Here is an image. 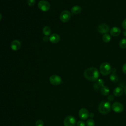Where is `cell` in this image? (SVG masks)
I'll return each instance as SVG.
<instances>
[{"instance_id": "44dd1931", "label": "cell", "mask_w": 126, "mask_h": 126, "mask_svg": "<svg viewBox=\"0 0 126 126\" xmlns=\"http://www.w3.org/2000/svg\"><path fill=\"white\" fill-rule=\"evenodd\" d=\"M86 125L87 126H94L95 122L92 119H89L86 122Z\"/></svg>"}, {"instance_id": "7a4b0ae2", "label": "cell", "mask_w": 126, "mask_h": 126, "mask_svg": "<svg viewBox=\"0 0 126 126\" xmlns=\"http://www.w3.org/2000/svg\"><path fill=\"white\" fill-rule=\"evenodd\" d=\"M111 110V104L109 101H102L99 104L98 110L102 114L106 115L109 113Z\"/></svg>"}, {"instance_id": "ac0fdd59", "label": "cell", "mask_w": 126, "mask_h": 126, "mask_svg": "<svg viewBox=\"0 0 126 126\" xmlns=\"http://www.w3.org/2000/svg\"><path fill=\"white\" fill-rule=\"evenodd\" d=\"M109 78H110V80L112 82H114V83L117 82L119 80V78H118V76H117V75L114 73H112V74H110V75L109 76Z\"/></svg>"}, {"instance_id": "7c38bea8", "label": "cell", "mask_w": 126, "mask_h": 126, "mask_svg": "<svg viewBox=\"0 0 126 126\" xmlns=\"http://www.w3.org/2000/svg\"><path fill=\"white\" fill-rule=\"evenodd\" d=\"M110 34L113 36H117L121 33V29L117 27H114L110 30Z\"/></svg>"}, {"instance_id": "30bf717a", "label": "cell", "mask_w": 126, "mask_h": 126, "mask_svg": "<svg viewBox=\"0 0 126 126\" xmlns=\"http://www.w3.org/2000/svg\"><path fill=\"white\" fill-rule=\"evenodd\" d=\"M79 117L82 120H86L89 117V113L88 110L85 108L80 109L78 113Z\"/></svg>"}, {"instance_id": "3957f363", "label": "cell", "mask_w": 126, "mask_h": 126, "mask_svg": "<svg viewBox=\"0 0 126 126\" xmlns=\"http://www.w3.org/2000/svg\"><path fill=\"white\" fill-rule=\"evenodd\" d=\"M111 66L110 64L104 62L101 64L99 67V71L101 74L106 76L109 75L111 72Z\"/></svg>"}, {"instance_id": "8992f818", "label": "cell", "mask_w": 126, "mask_h": 126, "mask_svg": "<svg viewBox=\"0 0 126 126\" xmlns=\"http://www.w3.org/2000/svg\"><path fill=\"white\" fill-rule=\"evenodd\" d=\"M76 123V120L72 116H67L63 121L64 126H74Z\"/></svg>"}, {"instance_id": "484cf974", "label": "cell", "mask_w": 126, "mask_h": 126, "mask_svg": "<svg viewBox=\"0 0 126 126\" xmlns=\"http://www.w3.org/2000/svg\"><path fill=\"white\" fill-rule=\"evenodd\" d=\"M77 126H85V123L82 121H79L77 123Z\"/></svg>"}, {"instance_id": "277c9868", "label": "cell", "mask_w": 126, "mask_h": 126, "mask_svg": "<svg viewBox=\"0 0 126 126\" xmlns=\"http://www.w3.org/2000/svg\"><path fill=\"white\" fill-rule=\"evenodd\" d=\"M71 17V13L68 10H64L62 11L60 15V20L63 22H68Z\"/></svg>"}, {"instance_id": "2e32d148", "label": "cell", "mask_w": 126, "mask_h": 126, "mask_svg": "<svg viewBox=\"0 0 126 126\" xmlns=\"http://www.w3.org/2000/svg\"><path fill=\"white\" fill-rule=\"evenodd\" d=\"M100 92L101 94L103 95H107L109 93V90L108 89V88L106 86H103L102 87H101L100 89Z\"/></svg>"}, {"instance_id": "83f0119b", "label": "cell", "mask_w": 126, "mask_h": 126, "mask_svg": "<svg viewBox=\"0 0 126 126\" xmlns=\"http://www.w3.org/2000/svg\"><path fill=\"white\" fill-rule=\"evenodd\" d=\"M122 71L125 74H126V63L123 64L122 66Z\"/></svg>"}, {"instance_id": "6da1fadb", "label": "cell", "mask_w": 126, "mask_h": 126, "mask_svg": "<svg viewBox=\"0 0 126 126\" xmlns=\"http://www.w3.org/2000/svg\"><path fill=\"white\" fill-rule=\"evenodd\" d=\"M99 73L96 67H91L87 68L84 72V76L87 80L94 82L98 80Z\"/></svg>"}, {"instance_id": "8fae6325", "label": "cell", "mask_w": 126, "mask_h": 126, "mask_svg": "<svg viewBox=\"0 0 126 126\" xmlns=\"http://www.w3.org/2000/svg\"><path fill=\"white\" fill-rule=\"evenodd\" d=\"M21 42H20L19 40L15 39L14 40L12 41V42L11 43V48L13 51H18V50L20 49V48H21Z\"/></svg>"}, {"instance_id": "f546056e", "label": "cell", "mask_w": 126, "mask_h": 126, "mask_svg": "<svg viewBox=\"0 0 126 126\" xmlns=\"http://www.w3.org/2000/svg\"><path fill=\"white\" fill-rule=\"evenodd\" d=\"M49 40V38H48L46 36L43 37V41L44 42H48Z\"/></svg>"}, {"instance_id": "f1b7e54d", "label": "cell", "mask_w": 126, "mask_h": 126, "mask_svg": "<svg viewBox=\"0 0 126 126\" xmlns=\"http://www.w3.org/2000/svg\"><path fill=\"white\" fill-rule=\"evenodd\" d=\"M94 89L96 90H97L99 88V86L98 85V84L97 83H95L94 85Z\"/></svg>"}, {"instance_id": "ffe728a7", "label": "cell", "mask_w": 126, "mask_h": 126, "mask_svg": "<svg viewBox=\"0 0 126 126\" xmlns=\"http://www.w3.org/2000/svg\"><path fill=\"white\" fill-rule=\"evenodd\" d=\"M119 46L122 49L126 48V38L122 39L119 42Z\"/></svg>"}, {"instance_id": "4dcf8cb0", "label": "cell", "mask_w": 126, "mask_h": 126, "mask_svg": "<svg viewBox=\"0 0 126 126\" xmlns=\"http://www.w3.org/2000/svg\"><path fill=\"white\" fill-rule=\"evenodd\" d=\"M123 35H124V36L126 37V30H125L123 31Z\"/></svg>"}, {"instance_id": "9c48e42d", "label": "cell", "mask_w": 126, "mask_h": 126, "mask_svg": "<svg viewBox=\"0 0 126 126\" xmlns=\"http://www.w3.org/2000/svg\"><path fill=\"white\" fill-rule=\"evenodd\" d=\"M112 109L116 113H121L124 110V106L120 102H115L112 104Z\"/></svg>"}, {"instance_id": "e0dca14e", "label": "cell", "mask_w": 126, "mask_h": 126, "mask_svg": "<svg viewBox=\"0 0 126 126\" xmlns=\"http://www.w3.org/2000/svg\"><path fill=\"white\" fill-rule=\"evenodd\" d=\"M42 32H43V34L45 36H49L51 34V29H50V28L49 27H48V26H45L43 28Z\"/></svg>"}, {"instance_id": "4fadbf2b", "label": "cell", "mask_w": 126, "mask_h": 126, "mask_svg": "<svg viewBox=\"0 0 126 126\" xmlns=\"http://www.w3.org/2000/svg\"><path fill=\"white\" fill-rule=\"evenodd\" d=\"M60 40V37L59 35L57 33H53L51 34L49 37V40L52 43H57Z\"/></svg>"}, {"instance_id": "d6a6232c", "label": "cell", "mask_w": 126, "mask_h": 126, "mask_svg": "<svg viewBox=\"0 0 126 126\" xmlns=\"http://www.w3.org/2000/svg\"><path fill=\"white\" fill-rule=\"evenodd\" d=\"M124 91L125 94H126V86L125 87V88H124Z\"/></svg>"}, {"instance_id": "cb8c5ba5", "label": "cell", "mask_w": 126, "mask_h": 126, "mask_svg": "<svg viewBox=\"0 0 126 126\" xmlns=\"http://www.w3.org/2000/svg\"><path fill=\"white\" fill-rule=\"evenodd\" d=\"M97 84H98V85L99 86V87H102L104 86V81L101 79H98L97 80Z\"/></svg>"}, {"instance_id": "836d02e7", "label": "cell", "mask_w": 126, "mask_h": 126, "mask_svg": "<svg viewBox=\"0 0 126 126\" xmlns=\"http://www.w3.org/2000/svg\"><path fill=\"white\" fill-rule=\"evenodd\" d=\"M1 19H2V15H1V14L0 13V21L1 20Z\"/></svg>"}, {"instance_id": "d4e9b609", "label": "cell", "mask_w": 126, "mask_h": 126, "mask_svg": "<svg viewBox=\"0 0 126 126\" xmlns=\"http://www.w3.org/2000/svg\"><path fill=\"white\" fill-rule=\"evenodd\" d=\"M114 95L113 94H109L108 96H107V100L109 102L112 101L114 100Z\"/></svg>"}, {"instance_id": "5bb4252c", "label": "cell", "mask_w": 126, "mask_h": 126, "mask_svg": "<svg viewBox=\"0 0 126 126\" xmlns=\"http://www.w3.org/2000/svg\"><path fill=\"white\" fill-rule=\"evenodd\" d=\"M123 92V90L121 87H117L113 90V94L116 97L120 96Z\"/></svg>"}, {"instance_id": "5b68a950", "label": "cell", "mask_w": 126, "mask_h": 126, "mask_svg": "<svg viewBox=\"0 0 126 126\" xmlns=\"http://www.w3.org/2000/svg\"><path fill=\"white\" fill-rule=\"evenodd\" d=\"M38 8L43 11H47L50 8V3L46 0H40L38 3Z\"/></svg>"}, {"instance_id": "ba28073f", "label": "cell", "mask_w": 126, "mask_h": 126, "mask_svg": "<svg viewBox=\"0 0 126 126\" xmlns=\"http://www.w3.org/2000/svg\"><path fill=\"white\" fill-rule=\"evenodd\" d=\"M97 31L100 34H104L107 33V32H109V27L107 24L102 23L98 25L97 27Z\"/></svg>"}, {"instance_id": "1f68e13d", "label": "cell", "mask_w": 126, "mask_h": 126, "mask_svg": "<svg viewBox=\"0 0 126 126\" xmlns=\"http://www.w3.org/2000/svg\"><path fill=\"white\" fill-rule=\"evenodd\" d=\"M89 116L91 117V118H93L94 117V114L93 113H91L90 115H89Z\"/></svg>"}, {"instance_id": "4316f807", "label": "cell", "mask_w": 126, "mask_h": 126, "mask_svg": "<svg viewBox=\"0 0 126 126\" xmlns=\"http://www.w3.org/2000/svg\"><path fill=\"white\" fill-rule=\"evenodd\" d=\"M122 27H123L125 30H126V18L125 19L123 20V21L122 22Z\"/></svg>"}, {"instance_id": "52a82bcc", "label": "cell", "mask_w": 126, "mask_h": 126, "mask_svg": "<svg viewBox=\"0 0 126 126\" xmlns=\"http://www.w3.org/2000/svg\"><path fill=\"white\" fill-rule=\"evenodd\" d=\"M49 81L51 84L55 86H57L61 83L62 79L59 75L54 74L50 77Z\"/></svg>"}, {"instance_id": "603a6c76", "label": "cell", "mask_w": 126, "mask_h": 126, "mask_svg": "<svg viewBox=\"0 0 126 126\" xmlns=\"http://www.w3.org/2000/svg\"><path fill=\"white\" fill-rule=\"evenodd\" d=\"M35 0H27V4L30 6H32L35 4Z\"/></svg>"}, {"instance_id": "9a60e30c", "label": "cell", "mask_w": 126, "mask_h": 126, "mask_svg": "<svg viewBox=\"0 0 126 126\" xmlns=\"http://www.w3.org/2000/svg\"><path fill=\"white\" fill-rule=\"evenodd\" d=\"M82 10L81 7L79 5H75L73 6L71 9V11L73 14H77L81 12Z\"/></svg>"}, {"instance_id": "7402d4cb", "label": "cell", "mask_w": 126, "mask_h": 126, "mask_svg": "<svg viewBox=\"0 0 126 126\" xmlns=\"http://www.w3.org/2000/svg\"><path fill=\"white\" fill-rule=\"evenodd\" d=\"M44 122L41 120H38L35 123V126H43Z\"/></svg>"}, {"instance_id": "d6986e66", "label": "cell", "mask_w": 126, "mask_h": 126, "mask_svg": "<svg viewBox=\"0 0 126 126\" xmlns=\"http://www.w3.org/2000/svg\"><path fill=\"white\" fill-rule=\"evenodd\" d=\"M102 39L103 42L105 43H108L111 40V36L109 34L106 33L103 34V35L102 36Z\"/></svg>"}]
</instances>
